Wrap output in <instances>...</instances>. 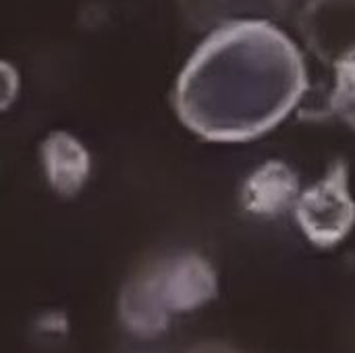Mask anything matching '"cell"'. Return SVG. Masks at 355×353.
<instances>
[{
  "label": "cell",
  "mask_w": 355,
  "mask_h": 353,
  "mask_svg": "<svg viewBox=\"0 0 355 353\" xmlns=\"http://www.w3.org/2000/svg\"><path fill=\"white\" fill-rule=\"evenodd\" d=\"M306 87L297 46L262 19H241L196 48L177 79L175 108L198 135L241 141L279 125Z\"/></svg>",
  "instance_id": "6da1fadb"
},
{
  "label": "cell",
  "mask_w": 355,
  "mask_h": 353,
  "mask_svg": "<svg viewBox=\"0 0 355 353\" xmlns=\"http://www.w3.org/2000/svg\"><path fill=\"white\" fill-rule=\"evenodd\" d=\"M297 221L308 239L320 248H331L349 233L355 223V204L347 189V169L341 162L302 196Z\"/></svg>",
  "instance_id": "7a4b0ae2"
},
{
  "label": "cell",
  "mask_w": 355,
  "mask_h": 353,
  "mask_svg": "<svg viewBox=\"0 0 355 353\" xmlns=\"http://www.w3.org/2000/svg\"><path fill=\"white\" fill-rule=\"evenodd\" d=\"M42 160L50 185L60 193H75L89 173L87 150L64 131H54L42 141Z\"/></svg>",
  "instance_id": "3957f363"
},
{
  "label": "cell",
  "mask_w": 355,
  "mask_h": 353,
  "mask_svg": "<svg viewBox=\"0 0 355 353\" xmlns=\"http://www.w3.org/2000/svg\"><path fill=\"white\" fill-rule=\"evenodd\" d=\"M331 104L345 123L355 127V46L343 52L335 64V89Z\"/></svg>",
  "instance_id": "277c9868"
},
{
  "label": "cell",
  "mask_w": 355,
  "mask_h": 353,
  "mask_svg": "<svg viewBox=\"0 0 355 353\" xmlns=\"http://www.w3.org/2000/svg\"><path fill=\"white\" fill-rule=\"evenodd\" d=\"M19 89V75L15 67L6 60H0V108H6Z\"/></svg>",
  "instance_id": "5b68a950"
}]
</instances>
